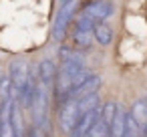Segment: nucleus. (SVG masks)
<instances>
[{
	"instance_id": "obj_8",
	"label": "nucleus",
	"mask_w": 147,
	"mask_h": 137,
	"mask_svg": "<svg viewBox=\"0 0 147 137\" xmlns=\"http://www.w3.org/2000/svg\"><path fill=\"white\" fill-rule=\"evenodd\" d=\"M36 75H38V79H40V85L51 87L53 81L59 77V71H57V67H55V63H53L51 59H42V61L38 63V71H36Z\"/></svg>"
},
{
	"instance_id": "obj_5",
	"label": "nucleus",
	"mask_w": 147,
	"mask_h": 137,
	"mask_svg": "<svg viewBox=\"0 0 147 137\" xmlns=\"http://www.w3.org/2000/svg\"><path fill=\"white\" fill-rule=\"evenodd\" d=\"M85 69V61L79 53H73L69 49H63V65H61V73L69 75V77H77L81 71Z\"/></svg>"
},
{
	"instance_id": "obj_16",
	"label": "nucleus",
	"mask_w": 147,
	"mask_h": 137,
	"mask_svg": "<svg viewBox=\"0 0 147 137\" xmlns=\"http://www.w3.org/2000/svg\"><path fill=\"white\" fill-rule=\"evenodd\" d=\"M93 38H95V34H93V32H81V30H75V34H73L75 45H77V47H81V49L91 47Z\"/></svg>"
},
{
	"instance_id": "obj_19",
	"label": "nucleus",
	"mask_w": 147,
	"mask_h": 137,
	"mask_svg": "<svg viewBox=\"0 0 147 137\" xmlns=\"http://www.w3.org/2000/svg\"><path fill=\"white\" fill-rule=\"evenodd\" d=\"M30 137H42V135H40V127H34L32 133H30Z\"/></svg>"
},
{
	"instance_id": "obj_20",
	"label": "nucleus",
	"mask_w": 147,
	"mask_h": 137,
	"mask_svg": "<svg viewBox=\"0 0 147 137\" xmlns=\"http://www.w3.org/2000/svg\"><path fill=\"white\" fill-rule=\"evenodd\" d=\"M69 2H73V0H61V6H65V4H69Z\"/></svg>"
},
{
	"instance_id": "obj_12",
	"label": "nucleus",
	"mask_w": 147,
	"mask_h": 137,
	"mask_svg": "<svg viewBox=\"0 0 147 137\" xmlns=\"http://www.w3.org/2000/svg\"><path fill=\"white\" fill-rule=\"evenodd\" d=\"M117 113H119V107H117V103H115V101H109V103H105V105H103L101 119L109 125V129H111V125H113V121H115Z\"/></svg>"
},
{
	"instance_id": "obj_15",
	"label": "nucleus",
	"mask_w": 147,
	"mask_h": 137,
	"mask_svg": "<svg viewBox=\"0 0 147 137\" xmlns=\"http://www.w3.org/2000/svg\"><path fill=\"white\" fill-rule=\"evenodd\" d=\"M143 131V127L133 119L131 113L125 115V135H131V137H139V133Z\"/></svg>"
},
{
	"instance_id": "obj_1",
	"label": "nucleus",
	"mask_w": 147,
	"mask_h": 137,
	"mask_svg": "<svg viewBox=\"0 0 147 137\" xmlns=\"http://www.w3.org/2000/svg\"><path fill=\"white\" fill-rule=\"evenodd\" d=\"M8 79L12 83V95H20L22 89L28 85L30 81V67L24 59H14L8 67Z\"/></svg>"
},
{
	"instance_id": "obj_4",
	"label": "nucleus",
	"mask_w": 147,
	"mask_h": 137,
	"mask_svg": "<svg viewBox=\"0 0 147 137\" xmlns=\"http://www.w3.org/2000/svg\"><path fill=\"white\" fill-rule=\"evenodd\" d=\"M75 10H77V0H73V2L61 6L59 16H57V20H55V24H53V38H55V40H63L65 30H67V24H69V20L73 18Z\"/></svg>"
},
{
	"instance_id": "obj_6",
	"label": "nucleus",
	"mask_w": 147,
	"mask_h": 137,
	"mask_svg": "<svg viewBox=\"0 0 147 137\" xmlns=\"http://www.w3.org/2000/svg\"><path fill=\"white\" fill-rule=\"evenodd\" d=\"M113 14V4L105 2V0H97V2H91L83 8V16L95 20V22H101L105 18H109Z\"/></svg>"
},
{
	"instance_id": "obj_18",
	"label": "nucleus",
	"mask_w": 147,
	"mask_h": 137,
	"mask_svg": "<svg viewBox=\"0 0 147 137\" xmlns=\"http://www.w3.org/2000/svg\"><path fill=\"white\" fill-rule=\"evenodd\" d=\"M109 131H111V129H109V125L101 119V121L93 127V131L89 133V137H109Z\"/></svg>"
},
{
	"instance_id": "obj_10",
	"label": "nucleus",
	"mask_w": 147,
	"mask_h": 137,
	"mask_svg": "<svg viewBox=\"0 0 147 137\" xmlns=\"http://www.w3.org/2000/svg\"><path fill=\"white\" fill-rule=\"evenodd\" d=\"M93 34H95V40H97L99 45H103V47L111 45V40H113V30H111V26H109V24H103V22H97Z\"/></svg>"
},
{
	"instance_id": "obj_3",
	"label": "nucleus",
	"mask_w": 147,
	"mask_h": 137,
	"mask_svg": "<svg viewBox=\"0 0 147 137\" xmlns=\"http://www.w3.org/2000/svg\"><path fill=\"white\" fill-rule=\"evenodd\" d=\"M101 113H103V107H97V109H93V111L81 115V119H79L75 131H73L69 137H89V133L93 131V127L101 121Z\"/></svg>"
},
{
	"instance_id": "obj_9",
	"label": "nucleus",
	"mask_w": 147,
	"mask_h": 137,
	"mask_svg": "<svg viewBox=\"0 0 147 137\" xmlns=\"http://www.w3.org/2000/svg\"><path fill=\"white\" fill-rule=\"evenodd\" d=\"M101 87V77L99 75H93L81 89H77V91H73L71 95H69V99L71 101H81V99H85V97H89V95H97V89Z\"/></svg>"
},
{
	"instance_id": "obj_22",
	"label": "nucleus",
	"mask_w": 147,
	"mask_h": 137,
	"mask_svg": "<svg viewBox=\"0 0 147 137\" xmlns=\"http://www.w3.org/2000/svg\"><path fill=\"white\" fill-rule=\"evenodd\" d=\"M125 137H131V135H125Z\"/></svg>"
},
{
	"instance_id": "obj_2",
	"label": "nucleus",
	"mask_w": 147,
	"mask_h": 137,
	"mask_svg": "<svg viewBox=\"0 0 147 137\" xmlns=\"http://www.w3.org/2000/svg\"><path fill=\"white\" fill-rule=\"evenodd\" d=\"M79 119H81L79 103H77V101H71V99L65 101V105H63L61 111H59V125H61L63 133H65V135H71V133L75 131V127H77Z\"/></svg>"
},
{
	"instance_id": "obj_17",
	"label": "nucleus",
	"mask_w": 147,
	"mask_h": 137,
	"mask_svg": "<svg viewBox=\"0 0 147 137\" xmlns=\"http://www.w3.org/2000/svg\"><path fill=\"white\" fill-rule=\"evenodd\" d=\"M95 26H97L95 20H91V18H87V16L81 14V18L77 20V28H75V30H81V32H93Z\"/></svg>"
},
{
	"instance_id": "obj_14",
	"label": "nucleus",
	"mask_w": 147,
	"mask_h": 137,
	"mask_svg": "<svg viewBox=\"0 0 147 137\" xmlns=\"http://www.w3.org/2000/svg\"><path fill=\"white\" fill-rule=\"evenodd\" d=\"M77 103H79V113L85 115V113H89V111L99 107V95H89V97H85V99H81Z\"/></svg>"
},
{
	"instance_id": "obj_21",
	"label": "nucleus",
	"mask_w": 147,
	"mask_h": 137,
	"mask_svg": "<svg viewBox=\"0 0 147 137\" xmlns=\"http://www.w3.org/2000/svg\"><path fill=\"white\" fill-rule=\"evenodd\" d=\"M143 133H145V137H147V127H143Z\"/></svg>"
},
{
	"instance_id": "obj_11",
	"label": "nucleus",
	"mask_w": 147,
	"mask_h": 137,
	"mask_svg": "<svg viewBox=\"0 0 147 137\" xmlns=\"http://www.w3.org/2000/svg\"><path fill=\"white\" fill-rule=\"evenodd\" d=\"M131 115H133V119H135L141 127H147V99H139V101L133 105Z\"/></svg>"
},
{
	"instance_id": "obj_13",
	"label": "nucleus",
	"mask_w": 147,
	"mask_h": 137,
	"mask_svg": "<svg viewBox=\"0 0 147 137\" xmlns=\"http://www.w3.org/2000/svg\"><path fill=\"white\" fill-rule=\"evenodd\" d=\"M125 115L123 111L117 113L113 125H111V131H109V137H125Z\"/></svg>"
},
{
	"instance_id": "obj_7",
	"label": "nucleus",
	"mask_w": 147,
	"mask_h": 137,
	"mask_svg": "<svg viewBox=\"0 0 147 137\" xmlns=\"http://www.w3.org/2000/svg\"><path fill=\"white\" fill-rule=\"evenodd\" d=\"M47 89L45 85H38L36 87V97H34V105H32V113H34V127H40L45 117H47Z\"/></svg>"
}]
</instances>
